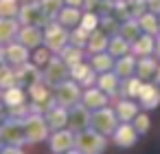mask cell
I'll return each mask as SVG.
<instances>
[{
	"label": "cell",
	"mask_w": 160,
	"mask_h": 154,
	"mask_svg": "<svg viewBox=\"0 0 160 154\" xmlns=\"http://www.w3.org/2000/svg\"><path fill=\"white\" fill-rule=\"evenodd\" d=\"M105 134L97 132L94 128H86L75 134V143L70 152H83V154H99L105 150Z\"/></svg>",
	"instance_id": "cell-1"
},
{
	"label": "cell",
	"mask_w": 160,
	"mask_h": 154,
	"mask_svg": "<svg viewBox=\"0 0 160 154\" xmlns=\"http://www.w3.org/2000/svg\"><path fill=\"white\" fill-rule=\"evenodd\" d=\"M118 123H121V121H118L116 112H114L112 108H108V106L97 108V110L90 112V128H94L97 132H101V134H105V136H112V132L116 130Z\"/></svg>",
	"instance_id": "cell-2"
},
{
	"label": "cell",
	"mask_w": 160,
	"mask_h": 154,
	"mask_svg": "<svg viewBox=\"0 0 160 154\" xmlns=\"http://www.w3.org/2000/svg\"><path fill=\"white\" fill-rule=\"evenodd\" d=\"M22 125H24V136H27V141L29 143H40V141H44L46 136H48V123H46V119H44V112H31L24 121H22Z\"/></svg>",
	"instance_id": "cell-3"
},
{
	"label": "cell",
	"mask_w": 160,
	"mask_h": 154,
	"mask_svg": "<svg viewBox=\"0 0 160 154\" xmlns=\"http://www.w3.org/2000/svg\"><path fill=\"white\" fill-rule=\"evenodd\" d=\"M55 88H57V90H55V99H57L59 106L72 108L75 104L81 101V84L75 82L72 77H68V79L62 82V84H57Z\"/></svg>",
	"instance_id": "cell-4"
},
{
	"label": "cell",
	"mask_w": 160,
	"mask_h": 154,
	"mask_svg": "<svg viewBox=\"0 0 160 154\" xmlns=\"http://www.w3.org/2000/svg\"><path fill=\"white\" fill-rule=\"evenodd\" d=\"M68 38H70V33L66 31V27L64 24H59V22H48L46 27H44V46H48L53 53H59L66 44H68Z\"/></svg>",
	"instance_id": "cell-5"
},
{
	"label": "cell",
	"mask_w": 160,
	"mask_h": 154,
	"mask_svg": "<svg viewBox=\"0 0 160 154\" xmlns=\"http://www.w3.org/2000/svg\"><path fill=\"white\" fill-rule=\"evenodd\" d=\"M18 22L20 24H35V27H46L51 22V18L42 11L40 3H24L18 11Z\"/></svg>",
	"instance_id": "cell-6"
},
{
	"label": "cell",
	"mask_w": 160,
	"mask_h": 154,
	"mask_svg": "<svg viewBox=\"0 0 160 154\" xmlns=\"http://www.w3.org/2000/svg\"><path fill=\"white\" fill-rule=\"evenodd\" d=\"M70 77V66L62 60V57H51L46 64V71L42 73V79L48 86H57L62 82H66Z\"/></svg>",
	"instance_id": "cell-7"
},
{
	"label": "cell",
	"mask_w": 160,
	"mask_h": 154,
	"mask_svg": "<svg viewBox=\"0 0 160 154\" xmlns=\"http://www.w3.org/2000/svg\"><path fill=\"white\" fill-rule=\"evenodd\" d=\"M0 141H2V145H22L27 141L24 136V125L20 121H5L2 128H0Z\"/></svg>",
	"instance_id": "cell-8"
},
{
	"label": "cell",
	"mask_w": 160,
	"mask_h": 154,
	"mask_svg": "<svg viewBox=\"0 0 160 154\" xmlns=\"http://www.w3.org/2000/svg\"><path fill=\"white\" fill-rule=\"evenodd\" d=\"M31 49H27L22 42H9V44H5V51H2V60L7 62V64H11V66H18V64H24V62H29L31 60V53H29Z\"/></svg>",
	"instance_id": "cell-9"
},
{
	"label": "cell",
	"mask_w": 160,
	"mask_h": 154,
	"mask_svg": "<svg viewBox=\"0 0 160 154\" xmlns=\"http://www.w3.org/2000/svg\"><path fill=\"white\" fill-rule=\"evenodd\" d=\"M90 108H86L83 104H75L72 108H68V128L72 132H81L86 128H90Z\"/></svg>",
	"instance_id": "cell-10"
},
{
	"label": "cell",
	"mask_w": 160,
	"mask_h": 154,
	"mask_svg": "<svg viewBox=\"0 0 160 154\" xmlns=\"http://www.w3.org/2000/svg\"><path fill=\"white\" fill-rule=\"evenodd\" d=\"M136 139H138V132H136L134 123H129V121H121L116 125V130L112 132V141L118 147H132L136 143Z\"/></svg>",
	"instance_id": "cell-11"
},
{
	"label": "cell",
	"mask_w": 160,
	"mask_h": 154,
	"mask_svg": "<svg viewBox=\"0 0 160 154\" xmlns=\"http://www.w3.org/2000/svg\"><path fill=\"white\" fill-rule=\"evenodd\" d=\"M18 42H22L27 49H38L40 44H44V31H42V27L22 24L20 31H18Z\"/></svg>",
	"instance_id": "cell-12"
},
{
	"label": "cell",
	"mask_w": 160,
	"mask_h": 154,
	"mask_svg": "<svg viewBox=\"0 0 160 154\" xmlns=\"http://www.w3.org/2000/svg\"><path fill=\"white\" fill-rule=\"evenodd\" d=\"M44 119H46L48 128H53V130L66 128V125H68V108L55 104V106H51V108L44 110Z\"/></svg>",
	"instance_id": "cell-13"
},
{
	"label": "cell",
	"mask_w": 160,
	"mask_h": 154,
	"mask_svg": "<svg viewBox=\"0 0 160 154\" xmlns=\"http://www.w3.org/2000/svg\"><path fill=\"white\" fill-rule=\"evenodd\" d=\"M38 68H40V66H38V64H33L31 60H29V62H24V64H18V66H16V79H18V84L29 86V84H33V82L42 79V73H40Z\"/></svg>",
	"instance_id": "cell-14"
},
{
	"label": "cell",
	"mask_w": 160,
	"mask_h": 154,
	"mask_svg": "<svg viewBox=\"0 0 160 154\" xmlns=\"http://www.w3.org/2000/svg\"><path fill=\"white\" fill-rule=\"evenodd\" d=\"M72 143H75V134H72L70 128L68 130L66 128H59L51 136V150L53 152H70L72 150Z\"/></svg>",
	"instance_id": "cell-15"
},
{
	"label": "cell",
	"mask_w": 160,
	"mask_h": 154,
	"mask_svg": "<svg viewBox=\"0 0 160 154\" xmlns=\"http://www.w3.org/2000/svg\"><path fill=\"white\" fill-rule=\"evenodd\" d=\"M97 86H99L103 93H108V97H114V95L121 90V77L114 73V68H112V71H105V73H99Z\"/></svg>",
	"instance_id": "cell-16"
},
{
	"label": "cell",
	"mask_w": 160,
	"mask_h": 154,
	"mask_svg": "<svg viewBox=\"0 0 160 154\" xmlns=\"http://www.w3.org/2000/svg\"><path fill=\"white\" fill-rule=\"evenodd\" d=\"M114 73H116L121 79L132 77V75L136 73V55L129 51V53H125V55L116 57V60H114Z\"/></svg>",
	"instance_id": "cell-17"
},
{
	"label": "cell",
	"mask_w": 160,
	"mask_h": 154,
	"mask_svg": "<svg viewBox=\"0 0 160 154\" xmlns=\"http://www.w3.org/2000/svg\"><path fill=\"white\" fill-rule=\"evenodd\" d=\"M81 104L90 110L103 108V106H108V93H103L101 88H86L81 93Z\"/></svg>",
	"instance_id": "cell-18"
},
{
	"label": "cell",
	"mask_w": 160,
	"mask_h": 154,
	"mask_svg": "<svg viewBox=\"0 0 160 154\" xmlns=\"http://www.w3.org/2000/svg\"><path fill=\"white\" fill-rule=\"evenodd\" d=\"M18 31H20L18 18H0V46L18 40Z\"/></svg>",
	"instance_id": "cell-19"
},
{
	"label": "cell",
	"mask_w": 160,
	"mask_h": 154,
	"mask_svg": "<svg viewBox=\"0 0 160 154\" xmlns=\"http://www.w3.org/2000/svg\"><path fill=\"white\" fill-rule=\"evenodd\" d=\"M153 49H156V38H153L151 33H140V35L132 42V46H129V51H132L136 57L151 55V53H153Z\"/></svg>",
	"instance_id": "cell-20"
},
{
	"label": "cell",
	"mask_w": 160,
	"mask_h": 154,
	"mask_svg": "<svg viewBox=\"0 0 160 154\" xmlns=\"http://www.w3.org/2000/svg\"><path fill=\"white\" fill-rule=\"evenodd\" d=\"M138 99H140V106L142 108L153 110L160 104V88L153 86V84H142L140 86V93H138Z\"/></svg>",
	"instance_id": "cell-21"
},
{
	"label": "cell",
	"mask_w": 160,
	"mask_h": 154,
	"mask_svg": "<svg viewBox=\"0 0 160 154\" xmlns=\"http://www.w3.org/2000/svg\"><path fill=\"white\" fill-rule=\"evenodd\" d=\"M29 95H31V99L35 101V104H40V106H44V104H48L51 101V97H53V93H51V86L46 84V82H33V84H29Z\"/></svg>",
	"instance_id": "cell-22"
},
{
	"label": "cell",
	"mask_w": 160,
	"mask_h": 154,
	"mask_svg": "<svg viewBox=\"0 0 160 154\" xmlns=\"http://www.w3.org/2000/svg\"><path fill=\"white\" fill-rule=\"evenodd\" d=\"M57 22L64 24L66 29H75V27L81 22V11H79V7H68V5H64L62 11L57 13Z\"/></svg>",
	"instance_id": "cell-23"
},
{
	"label": "cell",
	"mask_w": 160,
	"mask_h": 154,
	"mask_svg": "<svg viewBox=\"0 0 160 154\" xmlns=\"http://www.w3.org/2000/svg\"><path fill=\"white\" fill-rule=\"evenodd\" d=\"M108 42H110L108 33L101 29H94V31H90L86 49H88V53H103V51H108Z\"/></svg>",
	"instance_id": "cell-24"
},
{
	"label": "cell",
	"mask_w": 160,
	"mask_h": 154,
	"mask_svg": "<svg viewBox=\"0 0 160 154\" xmlns=\"http://www.w3.org/2000/svg\"><path fill=\"white\" fill-rule=\"evenodd\" d=\"M156 71H158V62H156V57H151V55L136 57V75H138L140 79H149V77H153Z\"/></svg>",
	"instance_id": "cell-25"
},
{
	"label": "cell",
	"mask_w": 160,
	"mask_h": 154,
	"mask_svg": "<svg viewBox=\"0 0 160 154\" xmlns=\"http://www.w3.org/2000/svg\"><path fill=\"white\" fill-rule=\"evenodd\" d=\"M114 60L110 53H92V60H90V68H94V73H105V71H112L114 68Z\"/></svg>",
	"instance_id": "cell-26"
},
{
	"label": "cell",
	"mask_w": 160,
	"mask_h": 154,
	"mask_svg": "<svg viewBox=\"0 0 160 154\" xmlns=\"http://www.w3.org/2000/svg\"><path fill=\"white\" fill-rule=\"evenodd\" d=\"M116 117H118V121H134V117L138 114V106L127 97V99H121L118 104H116Z\"/></svg>",
	"instance_id": "cell-27"
},
{
	"label": "cell",
	"mask_w": 160,
	"mask_h": 154,
	"mask_svg": "<svg viewBox=\"0 0 160 154\" xmlns=\"http://www.w3.org/2000/svg\"><path fill=\"white\" fill-rule=\"evenodd\" d=\"M118 33H121V35L132 44V42L142 33V29H140V24H138V20H136V18H132V20H129V18H125V20L121 22V27H118Z\"/></svg>",
	"instance_id": "cell-28"
},
{
	"label": "cell",
	"mask_w": 160,
	"mask_h": 154,
	"mask_svg": "<svg viewBox=\"0 0 160 154\" xmlns=\"http://www.w3.org/2000/svg\"><path fill=\"white\" fill-rule=\"evenodd\" d=\"M129 42L118 33V35H112L110 38V42H108V53L112 55V57H121V55H125V53H129Z\"/></svg>",
	"instance_id": "cell-29"
},
{
	"label": "cell",
	"mask_w": 160,
	"mask_h": 154,
	"mask_svg": "<svg viewBox=\"0 0 160 154\" xmlns=\"http://www.w3.org/2000/svg\"><path fill=\"white\" fill-rule=\"evenodd\" d=\"M59 57H62L68 66H75L77 62L83 60V49H81V46H75V44H66V46L59 51Z\"/></svg>",
	"instance_id": "cell-30"
},
{
	"label": "cell",
	"mask_w": 160,
	"mask_h": 154,
	"mask_svg": "<svg viewBox=\"0 0 160 154\" xmlns=\"http://www.w3.org/2000/svg\"><path fill=\"white\" fill-rule=\"evenodd\" d=\"M0 97H2V104H5V106H18V104H24V93L20 90L18 84L5 88L2 93H0Z\"/></svg>",
	"instance_id": "cell-31"
},
{
	"label": "cell",
	"mask_w": 160,
	"mask_h": 154,
	"mask_svg": "<svg viewBox=\"0 0 160 154\" xmlns=\"http://www.w3.org/2000/svg\"><path fill=\"white\" fill-rule=\"evenodd\" d=\"M136 20H138V24H140L142 33H151V35L160 33V27H158V18H156V13H153V11H149V13H142V16H138Z\"/></svg>",
	"instance_id": "cell-32"
},
{
	"label": "cell",
	"mask_w": 160,
	"mask_h": 154,
	"mask_svg": "<svg viewBox=\"0 0 160 154\" xmlns=\"http://www.w3.org/2000/svg\"><path fill=\"white\" fill-rule=\"evenodd\" d=\"M92 73H94V68L90 71V64H86L83 60H81V62H77L75 66H70V77H72L75 82H79V84H83Z\"/></svg>",
	"instance_id": "cell-33"
},
{
	"label": "cell",
	"mask_w": 160,
	"mask_h": 154,
	"mask_svg": "<svg viewBox=\"0 0 160 154\" xmlns=\"http://www.w3.org/2000/svg\"><path fill=\"white\" fill-rule=\"evenodd\" d=\"M18 79H16V68H11V64H0V88H9V86H16Z\"/></svg>",
	"instance_id": "cell-34"
},
{
	"label": "cell",
	"mask_w": 160,
	"mask_h": 154,
	"mask_svg": "<svg viewBox=\"0 0 160 154\" xmlns=\"http://www.w3.org/2000/svg\"><path fill=\"white\" fill-rule=\"evenodd\" d=\"M88 38H90V31H86L81 24H77V27L70 31L68 44H75V46H81V49H86V44H88Z\"/></svg>",
	"instance_id": "cell-35"
},
{
	"label": "cell",
	"mask_w": 160,
	"mask_h": 154,
	"mask_svg": "<svg viewBox=\"0 0 160 154\" xmlns=\"http://www.w3.org/2000/svg\"><path fill=\"white\" fill-rule=\"evenodd\" d=\"M140 86H142V79L132 75V77H127V79H125V86L121 88V93H123L125 97L134 99V97H138V93H140Z\"/></svg>",
	"instance_id": "cell-36"
},
{
	"label": "cell",
	"mask_w": 160,
	"mask_h": 154,
	"mask_svg": "<svg viewBox=\"0 0 160 154\" xmlns=\"http://www.w3.org/2000/svg\"><path fill=\"white\" fill-rule=\"evenodd\" d=\"M20 0H0V18H18Z\"/></svg>",
	"instance_id": "cell-37"
},
{
	"label": "cell",
	"mask_w": 160,
	"mask_h": 154,
	"mask_svg": "<svg viewBox=\"0 0 160 154\" xmlns=\"http://www.w3.org/2000/svg\"><path fill=\"white\" fill-rule=\"evenodd\" d=\"M40 7H42V11L53 20V18H57V13L62 11L64 0H40Z\"/></svg>",
	"instance_id": "cell-38"
},
{
	"label": "cell",
	"mask_w": 160,
	"mask_h": 154,
	"mask_svg": "<svg viewBox=\"0 0 160 154\" xmlns=\"http://www.w3.org/2000/svg\"><path fill=\"white\" fill-rule=\"evenodd\" d=\"M86 31H94V29H99V24H101V18L94 13V11H86V13H81V22H79Z\"/></svg>",
	"instance_id": "cell-39"
},
{
	"label": "cell",
	"mask_w": 160,
	"mask_h": 154,
	"mask_svg": "<svg viewBox=\"0 0 160 154\" xmlns=\"http://www.w3.org/2000/svg\"><path fill=\"white\" fill-rule=\"evenodd\" d=\"M51 53H53V51H51L48 46H44V49H40V46H38V49H35V53H31V62H33V64H38V66H46V64H48V60L53 57Z\"/></svg>",
	"instance_id": "cell-40"
},
{
	"label": "cell",
	"mask_w": 160,
	"mask_h": 154,
	"mask_svg": "<svg viewBox=\"0 0 160 154\" xmlns=\"http://www.w3.org/2000/svg\"><path fill=\"white\" fill-rule=\"evenodd\" d=\"M134 128H136V132H138V134H147V132H149V128H151V119H149V114L138 112V114L134 117Z\"/></svg>",
	"instance_id": "cell-41"
},
{
	"label": "cell",
	"mask_w": 160,
	"mask_h": 154,
	"mask_svg": "<svg viewBox=\"0 0 160 154\" xmlns=\"http://www.w3.org/2000/svg\"><path fill=\"white\" fill-rule=\"evenodd\" d=\"M99 27H103V29H105V33L110 35V33H116L121 24L114 20V16H110V18H101V24H99Z\"/></svg>",
	"instance_id": "cell-42"
},
{
	"label": "cell",
	"mask_w": 160,
	"mask_h": 154,
	"mask_svg": "<svg viewBox=\"0 0 160 154\" xmlns=\"http://www.w3.org/2000/svg\"><path fill=\"white\" fill-rule=\"evenodd\" d=\"M101 3H103V0H83V9L86 11H94Z\"/></svg>",
	"instance_id": "cell-43"
},
{
	"label": "cell",
	"mask_w": 160,
	"mask_h": 154,
	"mask_svg": "<svg viewBox=\"0 0 160 154\" xmlns=\"http://www.w3.org/2000/svg\"><path fill=\"white\" fill-rule=\"evenodd\" d=\"M147 9L153 13H160V0H147Z\"/></svg>",
	"instance_id": "cell-44"
},
{
	"label": "cell",
	"mask_w": 160,
	"mask_h": 154,
	"mask_svg": "<svg viewBox=\"0 0 160 154\" xmlns=\"http://www.w3.org/2000/svg\"><path fill=\"white\" fill-rule=\"evenodd\" d=\"M64 5H68V7H83V0H64Z\"/></svg>",
	"instance_id": "cell-45"
},
{
	"label": "cell",
	"mask_w": 160,
	"mask_h": 154,
	"mask_svg": "<svg viewBox=\"0 0 160 154\" xmlns=\"http://www.w3.org/2000/svg\"><path fill=\"white\" fill-rule=\"evenodd\" d=\"M7 121V112L2 110V104H0V128H2V123Z\"/></svg>",
	"instance_id": "cell-46"
},
{
	"label": "cell",
	"mask_w": 160,
	"mask_h": 154,
	"mask_svg": "<svg viewBox=\"0 0 160 154\" xmlns=\"http://www.w3.org/2000/svg\"><path fill=\"white\" fill-rule=\"evenodd\" d=\"M153 53H156V57L160 60V38H156V49H153Z\"/></svg>",
	"instance_id": "cell-47"
},
{
	"label": "cell",
	"mask_w": 160,
	"mask_h": 154,
	"mask_svg": "<svg viewBox=\"0 0 160 154\" xmlns=\"http://www.w3.org/2000/svg\"><path fill=\"white\" fill-rule=\"evenodd\" d=\"M156 79L160 82V66H158V71H156Z\"/></svg>",
	"instance_id": "cell-48"
},
{
	"label": "cell",
	"mask_w": 160,
	"mask_h": 154,
	"mask_svg": "<svg viewBox=\"0 0 160 154\" xmlns=\"http://www.w3.org/2000/svg\"><path fill=\"white\" fill-rule=\"evenodd\" d=\"M20 3H33V0H20Z\"/></svg>",
	"instance_id": "cell-49"
},
{
	"label": "cell",
	"mask_w": 160,
	"mask_h": 154,
	"mask_svg": "<svg viewBox=\"0 0 160 154\" xmlns=\"http://www.w3.org/2000/svg\"><path fill=\"white\" fill-rule=\"evenodd\" d=\"M158 27H160V18H158Z\"/></svg>",
	"instance_id": "cell-50"
}]
</instances>
